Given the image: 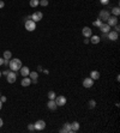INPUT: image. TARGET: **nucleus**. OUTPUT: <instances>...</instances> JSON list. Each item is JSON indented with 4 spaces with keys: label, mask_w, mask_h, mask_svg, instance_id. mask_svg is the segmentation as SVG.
<instances>
[{
    "label": "nucleus",
    "mask_w": 120,
    "mask_h": 133,
    "mask_svg": "<svg viewBox=\"0 0 120 133\" xmlns=\"http://www.w3.org/2000/svg\"><path fill=\"white\" fill-rule=\"evenodd\" d=\"M9 66H10L11 71L16 72V71L20 70V67H22V61L19 59H11L10 62H9Z\"/></svg>",
    "instance_id": "nucleus-1"
},
{
    "label": "nucleus",
    "mask_w": 120,
    "mask_h": 133,
    "mask_svg": "<svg viewBox=\"0 0 120 133\" xmlns=\"http://www.w3.org/2000/svg\"><path fill=\"white\" fill-rule=\"evenodd\" d=\"M25 29L28 30V31H34V30L36 29V24H35V22L32 19H28L25 22Z\"/></svg>",
    "instance_id": "nucleus-2"
},
{
    "label": "nucleus",
    "mask_w": 120,
    "mask_h": 133,
    "mask_svg": "<svg viewBox=\"0 0 120 133\" xmlns=\"http://www.w3.org/2000/svg\"><path fill=\"white\" fill-rule=\"evenodd\" d=\"M34 127L36 131H42L46 128V122L43 120H39V121H36V124H34Z\"/></svg>",
    "instance_id": "nucleus-3"
},
{
    "label": "nucleus",
    "mask_w": 120,
    "mask_h": 133,
    "mask_svg": "<svg viewBox=\"0 0 120 133\" xmlns=\"http://www.w3.org/2000/svg\"><path fill=\"white\" fill-rule=\"evenodd\" d=\"M109 12L108 11H106V10H103V11H101L100 13H99V19L103 23V22H107V19L109 18Z\"/></svg>",
    "instance_id": "nucleus-4"
},
{
    "label": "nucleus",
    "mask_w": 120,
    "mask_h": 133,
    "mask_svg": "<svg viewBox=\"0 0 120 133\" xmlns=\"http://www.w3.org/2000/svg\"><path fill=\"white\" fill-rule=\"evenodd\" d=\"M107 24L109 27H114L118 24V17L117 16H109V18L107 19Z\"/></svg>",
    "instance_id": "nucleus-5"
},
{
    "label": "nucleus",
    "mask_w": 120,
    "mask_h": 133,
    "mask_svg": "<svg viewBox=\"0 0 120 133\" xmlns=\"http://www.w3.org/2000/svg\"><path fill=\"white\" fill-rule=\"evenodd\" d=\"M6 78H7V82L10 83V84H13L16 82V79H17V76H16V72L13 71H10L9 74L6 76Z\"/></svg>",
    "instance_id": "nucleus-6"
},
{
    "label": "nucleus",
    "mask_w": 120,
    "mask_h": 133,
    "mask_svg": "<svg viewBox=\"0 0 120 133\" xmlns=\"http://www.w3.org/2000/svg\"><path fill=\"white\" fill-rule=\"evenodd\" d=\"M42 12H40V11H36V12H34L32 15H31V19L34 20V22H40L41 19H42Z\"/></svg>",
    "instance_id": "nucleus-7"
},
{
    "label": "nucleus",
    "mask_w": 120,
    "mask_h": 133,
    "mask_svg": "<svg viewBox=\"0 0 120 133\" xmlns=\"http://www.w3.org/2000/svg\"><path fill=\"white\" fill-rule=\"evenodd\" d=\"M107 36H108V38L110 41H117L118 37H119V32H117V31H109L107 34Z\"/></svg>",
    "instance_id": "nucleus-8"
},
{
    "label": "nucleus",
    "mask_w": 120,
    "mask_h": 133,
    "mask_svg": "<svg viewBox=\"0 0 120 133\" xmlns=\"http://www.w3.org/2000/svg\"><path fill=\"white\" fill-rule=\"evenodd\" d=\"M92 85H94V79H91L90 77L85 78V79L83 80V86H84V88H91Z\"/></svg>",
    "instance_id": "nucleus-9"
},
{
    "label": "nucleus",
    "mask_w": 120,
    "mask_h": 133,
    "mask_svg": "<svg viewBox=\"0 0 120 133\" xmlns=\"http://www.w3.org/2000/svg\"><path fill=\"white\" fill-rule=\"evenodd\" d=\"M99 28H100V30H101V32H102V34H108V32L110 31V27H109L107 23H102Z\"/></svg>",
    "instance_id": "nucleus-10"
},
{
    "label": "nucleus",
    "mask_w": 120,
    "mask_h": 133,
    "mask_svg": "<svg viewBox=\"0 0 120 133\" xmlns=\"http://www.w3.org/2000/svg\"><path fill=\"white\" fill-rule=\"evenodd\" d=\"M55 103H57V105H65V103H66V97L65 96H58V97H55Z\"/></svg>",
    "instance_id": "nucleus-11"
},
{
    "label": "nucleus",
    "mask_w": 120,
    "mask_h": 133,
    "mask_svg": "<svg viewBox=\"0 0 120 133\" xmlns=\"http://www.w3.org/2000/svg\"><path fill=\"white\" fill-rule=\"evenodd\" d=\"M82 34H83L84 37H90L92 35V31H91V29H90L89 27H84L83 30H82Z\"/></svg>",
    "instance_id": "nucleus-12"
},
{
    "label": "nucleus",
    "mask_w": 120,
    "mask_h": 133,
    "mask_svg": "<svg viewBox=\"0 0 120 133\" xmlns=\"http://www.w3.org/2000/svg\"><path fill=\"white\" fill-rule=\"evenodd\" d=\"M19 71H20V74H22L23 77H29V73H30L29 67H27V66H22Z\"/></svg>",
    "instance_id": "nucleus-13"
},
{
    "label": "nucleus",
    "mask_w": 120,
    "mask_h": 133,
    "mask_svg": "<svg viewBox=\"0 0 120 133\" xmlns=\"http://www.w3.org/2000/svg\"><path fill=\"white\" fill-rule=\"evenodd\" d=\"M60 132L72 133V131H71V124H69V122H65V124H64V127H62V130H60Z\"/></svg>",
    "instance_id": "nucleus-14"
},
{
    "label": "nucleus",
    "mask_w": 120,
    "mask_h": 133,
    "mask_svg": "<svg viewBox=\"0 0 120 133\" xmlns=\"http://www.w3.org/2000/svg\"><path fill=\"white\" fill-rule=\"evenodd\" d=\"M47 107L50 109V110H55L57 109V103H55V100H49L48 101V103H47Z\"/></svg>",
    "instance_id": "nucleus-15"
},
{
    "label": "nucleus",
    "mask_w": 120,
    "mask_h": 133,
    "mask_svg": "<svg viewBox=\"0 0 120 133\" xmlns=\"http://www.w3.org/2000/svg\"><path fill=\"white\" fill-rule=\"evenodd\" d=\"M20 84H22V86H29L30 84H31V79H30L29 77H24V78L22 79Z\"/></svg>",
    "instance_id": "nucleus-16"
},
{
    "label": "nucleus",
    "mask_w": 120,
    "mask_h": 133,
    "mask_svg": "<svg viewBox=\"0 0 120 133\" xmlns=\"http://www.w3.org/2000/svg\"><path fill=\"white\" fill-rule=\"evenodd\" d=\"M90 78L94 79V80H97L100 78V72L99 71H91L90 72Z\"/></svg>",
    "instance_id": "nucleus-17"
},
{
    "label": "nucleus",
    "mask_w": 120,
    "mask_h": 133,
    "mask_svg": "<svg viewBox=\"0 0 120 133\" xmlns=\"http://www.w3.org/2000/svg\"><path fill=\"white\" fill-rule=\"evenodd\" d=\"M29 77H30V79H31V82H34V83H37V77H39L37 72H30Z\"/></svg>",
    "instance_id": "nucleus-18"
},
{
    "label": "nucleus",
    "mask_w": 120,
    "mask_h": 133,
    "mask_svg": "<svg viewBox=\"0 0 120 133\" xmlns=\"http://www.w3.org/2000/svg\"><path fill=\"white\" fill-rule=\"evenodd\" d=\"M78 130H79V124H78L77 121L72 122V124H71V131H72V132H77Z\"/></svg>",
    "instance_id": "nucleus-19"
},
{
    "label": "nucleus",
    "mask_w": 120,
    "mask_h": 133,
    "mask_svg": "<svg viewBox=\"0 0 120 133\" xmlns=\"http://www.w3.org/2000/svg\"><path fill=\"white\" fill-rule=\"evenodd\" d=\"M90 37H91V38H90V42H91L92 44H97L99 42H100V40H101L99 36H92V35H91Z\"/></svg>",
    "instance_id": "nucleus-20"
},
{
    "label": "nucleus",
    "mask_w": 120,
    "mask_h": 133,
    "mask_svg": "<svg viewBox=\"0 0 120 133\" xmlns=\"http://www.w3.org/2000/svg\"><path fill=\"white\" fill-rule=\"evenodd\" d=\"M40 5V0H30V6L31 7H37Z\"/></svg>",
    "instance_id": "nucleus-21"
},
{
    "label": "nucleus",
    "mask_w": 120,
    "mask_h": 133,
    "mask_svg": "<svg viewBox=\"0 0 120 133\" xmlns=\"http://www.w3.org/2000/svg\"><path fill=\"white\" fill-rule=\"evenodd\" d=\"M11 57H12V53L10 52V50H5L4 52V59H11Z\"/></svg>",
    "instance_id": "nucleus-22"
},
{
    "label": "nucleus",
    "mask_w": 120,
    "mask_h": 133,
    "mask_svg": "<svg viewBox=\"0 0 120 133\" xmlns=\"http://www.w3.org/2000/svg\"><path fill=\"white\" fill-rule=\"evenodd\" d=\"M112 13L118 17V16L120 15V9L118 7V6H117V7H113V9H112Z\"/></svg>",
    "instance_id": "nucleus-23"
},
{
    "label": "nucleus",
    "mask_w": 120,
    "mask_h": 133,
    "mask_svg": "<svg viewBox=\"0 0 120 133\" xmlns=\"http://www.w3.org/2000/svg\"><path fill=\"white\" fill-rule=\"evenodd\" d=\"M47 96H48L49 100H55V92H54V91H49Z\"/></svg>",
    "instance_id": "nucleus-24"
},
{
    "label": "nucleus",
    "mask_w": 120,
    "mask_h": 133,
    "mask_svg": "<svg viewBox=\"0 0 120 133\" xmlns=\"http://www.w3.org/2000/svg\"><path fill=\"white\" fill-rule=\"evenodd\" d=\"M95 105H96V102H95L94 100H90V101H89V108H90V109H94V108H95Z\"/></svg>",
    "instance_id": "nucleus-25"
},
{
    "label": "nucleus",
    "mask_w": 120,
    "mask_h": 133,
    "mask_svg": "<svg viewBox=\"0 0 120 133\" xmlns=\"http://www.w3.org/2000/svg\"><path fill=\"white\" fill-rule=\"evenodd\" d=\"M40 5L43 6V7H46V6L48 5V0H41V1H40Z\"/></svg>",
    "instance_id": "nucleus-26"
},
{
    "label": "nucleus",
    "mask_w": 120,
    "mask_h": 133,
    "mask_svg": "<svg viewBox=\"0 0 120 133\" xmlns=\"http://www.w3.org/2000/svg\"><path fill=\"white\" fill-rule=\"evenodd\" d=\"M101 24H102V22H101L100 19H97V20H95V22H94V25H95V27H97V28H99Z\"/></svg>",
    "instance_id": "nucleus-27"
},
{
    "label": "nucleus",
    "mask_w": 120,
    "mask_h": 133,
    "mask_svg": "<svg viewBox=\"0 0 120 133\" xmlns=\"http://www.w3.org/2000/svg\"><path fill=\"white\" fill-rule=\"evenodd\" d=\"M28 130H29V131H34V130H35L34 124H29V125H28Z\"/></svg>",
    "instance_id": "nucleus-28"
},
{
    "label": "nucleus",
    "mask_w": 120,
    "mask_h": 133,
    "mask_svg": "<svg viewBox=\"0 0 120 133\" xmlns=\"http://www.w3.org/2000/svg\"><path fill=\"white\" fill-rule=\"evenodd\" d=\"M100 2H101L102 5H108V4H109V0H100Z\"/></svg>",
    "instance_id": "nucleus-29"
},
{
    "label": "nucleus",
    "mask_w": 120,
    "mask_h": 133,
    "mask_svg": "<svg viewBox=\"0 0 120 133\" xmlns=\"http://www.w3.org/2000/svg\"><path fill=\"white\" fill-rule=\"evenodd\" d=\"M0 101L4 103V102H6V97L5 96H0Z\"/></svg>",
    "instance_id": "nucleus-30"
},
{
    "label": "nucleus",
    "mask_w": 120,
    "mask_h": 133,
    "mask_svg": "<svg viewBox=\"0 0 120 133\" xmlns=\"http://www.w3.org/2000/svg\"><path fill=\"white\" fill-rule=\"evenodd\" d=\"M114 29H115V31H117V32H119V30H120L119 24H117V25H114Z\"/></svg>",
    "instance_id": "nucleus-31"
},
{
    "label": "nucleus",
    "mask_w": 120,
    "mask_h": 133,
    "mask_svg": "<svg viewBox=\"0 0 120 133\" xmlns=\"http://www.w3.org/2000/svg\"><path fill=\"white\" fill-rule=\"evenodd\" d=\"M9 62H10V60H9V59H4V65H6V66H7V65H9Z\"/></svg>",
    "instance_id": "nucleus-32"
},
{
    "label": "nucleus",
    "mask_w": 120,
    "mask_h": 133,
    "mask_svg": "<svg viewBox=\"0 0 120 133\" xmlns=\"http://www.w3.org/2000/svg\"><path fill=\"white\" fill-rule=\"evenodd\" d=\"M4 6H5V2H4L2 0H0V9H2Z\"/></svg>",
    "instance_id": "nucleus-33"
},
{
    "label": "nucleus",
    "mask_w": 120,
    "mask_h": 133,
    "mask_svg": "<svg viewBox=\"0 0 120 133\" xmlns=\"http://www.w3.org/2000/svg\"><path fill=\"white\" fill-rule=\"evenodd\" d=\"M89 42H90V40H89V38H84V43H85V44H88Z\"/></svg>",
    "instance_id": "nucleus-34"
},
{
    "label": "nucleus",
    "mask_w": 120,
    "mask_h": 133,
    "mask_svg": "<svg viewBox=\"0 0 120 133\" xmlns=\"http://www.w3.org/2000/svg\"><path fill=\"white\" fill-rule=\"evenodd\" d=\"M9 72H10V71H9V70H6V71H4V72H1V73L5 74V76H7V74H9Z\"/></svg>",
    "instance_id": "nucleus-35"
},
{
    "label": "nucleus",
    "mask_w": 120,
    "mask_h": 133,
    "mask_svg": "<svg viewBox=\"0 0 120 133\" xmlns=\"http://www.w3.org/2000/svg\"><path fill=\"white\" fill-rule=\"evenodd\" d=\"M4 65V58H0V66Z\"/></svg>",
    "instance_id": "nucleus-36"
},
{
    "label": "nucleus",
    "mask_w": 120,
    "mask_h": 133,
    "mask_svg": "<svg viewBox=\"0 0 120 133\" xmlns=\"http://www.w3.org/2000/svg\"><path fill=\"white\" fill-rule=\"evenodd\" d=\"M2 125H4V121H2V119L0 118V127H2Z\"/></svg>",
    "instance_id": "nucleus-37"
},
{
    "label": "nucleus",
    "mask_w": 120,
    "mask_h": 133,
    "mask_svg": "<svg viewBox=\"0 0 120 133\" xmlns=\"http://www.w3.org/2000/svg\"><path fill=\"white\" fill-rule=\"evenodd\" d=\"M43 72H45L46 74H48V73H49V71H48V70H43Z\"/></svg>",
    "instance_id": "nucleus-38"
},
{
    "label": "nucleus",
    "mask_w": 120,
    "mask_h": 133,
    "mask_svg": "<svg viewBox=\"0 0 120 133\" xmlns=\"http://www.w3.org/2000/svg\"><path fill=\"white\" fill-rule=\"evenodd\" d=\"M1 108H2V102L0 101V109H1Z\"/></svg>",
    "instance_id": "nucleus-39"
},
{
    "label": "nucleus",
    "mask_w": 120,
    "mask_h": 133,
    "mask_svg": "<svg viewBox=\"0 0 120 133\" xmlns=\"http://www.w3.org/2000/svg\"><path fill=\"white\" fill-rule=\"evenodd\" d=\"M0 77H1V71H0Z\"/></svg>",
    "instance_id": "nucleus-40"
},
{
    "label": "nucleus",
    "mask_w": 120,
    "mask_h": 133,
    "mask_svg": "<svg viewBox=\"0 0 120 133\" xmlns=\"http://www.w3.org/2000/svg\"><path fill=\"white\" fill-rule=\"evenodd\" d=\"M0 96H1V94H0Z\"/></svg>",
    "instance_id": "nucleus-41"
}]
</instances>
